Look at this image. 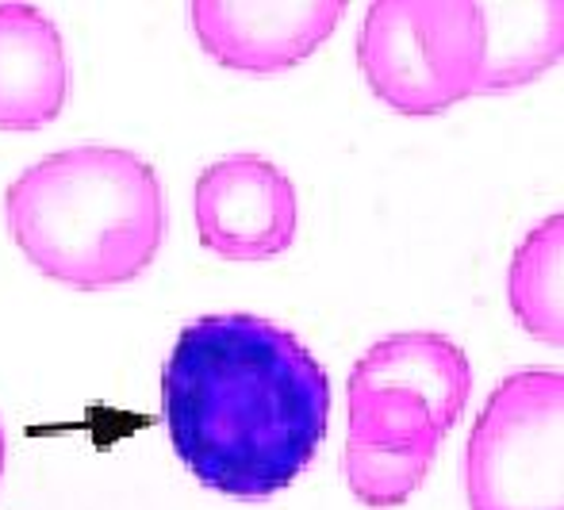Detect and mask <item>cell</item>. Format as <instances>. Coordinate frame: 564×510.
Returning a JSON list of instances; mask_svg holds the SVG:
<instances>
[{"instance_id": "cell-4", "label": "cell", "mask_w": 564, "mask_h": 510, "mask_svg": "<svg viewBox=\"0 0 564 510\" xmlns=\"http://www.w3.org/2000/svg\"><path fill=\"white\" fill-rule=\"evenodd\" d=\"M484 23L473 0H377L357 31L369 89L411 119L442 116L480 82Z\"/></svg>"}, {"instance_id": "cell-1", "label": "cell", "mask_w": 564, "mask_h": 510, "mask_svg": "<svg viewBox=\"0 0 564 510\" xmlns=\"http://www.w3.org/2000/svg\"><path fill=\"white\" fill-rule=\"evenodd\" d=\"M162 422L204 488L258 503L289 491L315 460L330 422V377L273 318L200 315L165 357Z\"/></svg>"}, {"instance_id": "cell-9", "label": "cell", "mask_w": 564, "mask_h": 510, "mask_svg": "<svg viewBox=\"0 0 564 510\" xmlns=\"http://www.w3.org/2000/svg\"><path fill=\"white\" fill-rule=\"evenodd\" d=\"M484 62L476 93L522 89L561 62L564 4L561 0H507L480 4Z\"/></svg>"}, {"instance_id": "cell-7", "label": "cell", "mask_w": 564, "mask_h": 510, "mask_svg": "<svg viewBox=\"0 0 564 510\" xmlns=\"http://www.w3.org/2000/svg\"><path fill=\"white\" fill-rule=\"evenodd\" d=\"M346 15V0H196L188 20L204 54L238 74H284L312 58Z\"/></svg>"}, {"instance_id": "cell-10", "label": "cell", "mask_w": 564, "mask_h": 510, "mask_svg": "<svg viewBox=\"0 0 564 510\" xmlns=\"http://www.w3.org/2000/svg\"><path fill=\"white\" fill-rule=\"evenodd\" d=\"M564 219L561 211L545 215L514 250L507 273V300L519 326L538 341H564Z\"/></svg>"}, {"instance_id": "cell-6", "label": "cell", "mask_w": 564, "mask_h": 510, "mask_svg": "<svg viewBox=\"0 0 564 510\" xmlns=\"http://www.w3.org/2000/svg\"><path fill=\"white\" fill-rule=\"evenodd\" d=\"M193 211L200 242L227 261H269L296 242V185L261 154L212 162L196 177Z\"/></svg>"}, {"instance_id": "cell-11", "label": "cell", "mask_w": 564, "mask_h": 510, "mask_svg": "<svg viewBox=\"0 0 564 510\" xmlns=\"http://www.w3.org/2000/svg\"><path fill=\"white\" fill-rule=\"evenodd\" d=\"M434 457L426 453H380L365 449V445L349 442L341 449V476H346L349 491L357 503L372 510H392L403 507L419 491V484L431 476Z\"/></svg>"}, {"instance_id": "cell-12", "label": "cell", "mask_w": 564, "mask_h": 510, "mask_svg": "<svg viewBox=\"0 0 564 510\" xmlns=\"http://www.w3.org/2000/svg\"><path fill=\"white\" fill-rule=\"evenodd\" d=\"M4 457H8V445H4V426H0V480H4Z\"/></svg>"}, {"instance_id": "cell-2", "label": "cell", "mask_w": 564, "mask_h": 510, "mask_svg": "<svg viewBox=\"0 0 564 510\" xmlns=\"http://www.w3.org/2000/svg\"><path fill=\"white\" fill-rule=\"evenodd\" d=\"M4 219L43 276L105 292L154 265L165 242V188L134 150L69 147L8 185Z\"/></svg>"}, {"instance_id": "cell-3", "label": "cell", "mask_w": 564, "mask_h": 510, "mask_svg": "<svg viewBox=\"0 0 564 510\" xmlns=\"http://www.w3.org/2000/svg\"><path fill=\"white\" fill-rule=\"evenodd\" d=\"M468 395L473 365L457 341L431 330L392 334L365 349L349 369L346 437L365 449L438 457Z\"/></svg>"}, {"instance_id": "cell-5", "label": "cell", "mask_w": 564, "mask_h": 510, "mask_svg": "<svg viewBox=\"0 0 564 510\" xmlns=\"http://www.w3.org/2000/svg\"><path fill=\"white\" fill-rule=\"evenodd\" d=\"M564 372H511L488 395L465 449L468 510H564Z\"/></svg>"}, {"instance_id": "cell-8", "label": "cell", "mask_w": 564, "mask_h": 510, "mask_svg": "<svg viewBox=\"0 0 564 510\" xmlns=\"http://www.w3.org/2000/svg\"><path fill=\"white\" fill-rule=\"evenodd\" d=\"M69 100L58 23L35 4H0V131H43Z\"/></svg>"}]
</instances>
